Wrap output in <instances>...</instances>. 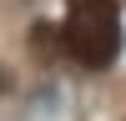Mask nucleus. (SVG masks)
<instances>
[{
  "mask_svg": "<svg viewBox=\"0 0 126 121\" xmlns=\"http://www.w3.org/2000/svg\"><path fill=\"white\" fill-rule=\"evenodd\" d=\"M61 45L86 71H106L121 50V5L116 0H71L66 25H61Z\"/></svg>",
  "mask_w": 126,
  "mask_h": 121,
  "instance_id": "obj_1",
  "label": "nucleus"
},
{
  "mask_svg": "<svg viewBox=\"0 0 126 121\" xmlns=\"http://www.w3.org/2000/svg\"><path fill=\"white\" fill-rule=\"evenodd\" d=\"M15 91V76H10V66H0V96H10Z\"/></svg>",
  "mask_w": 126,
  "mask_h": 121,
  "instance_id": "obj_2",
  "label": "nucleus"
}]
</instances>
